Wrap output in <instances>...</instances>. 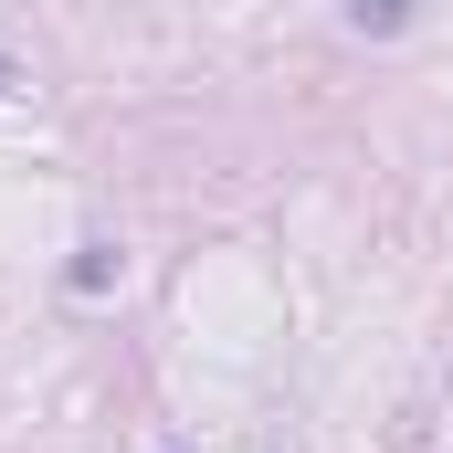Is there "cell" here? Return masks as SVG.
I'll list each match as a JSON object with an SVG mask.
<instances>
[{
	"label": "cell",
	"mask_w": 453,
	"mask_h": 453,
	"mask_svg": "<svg viewBox=\"0 0 453 453\" xmlns=\"http://www.w3.org/2000/svg\"><path fill=\"white\" fill-rule=\"evenodd\" d=\"M348 21H358V32H401V21H411V0H348Z\"/></svg>",
	"instance_id": "1"
}]
</instances>
